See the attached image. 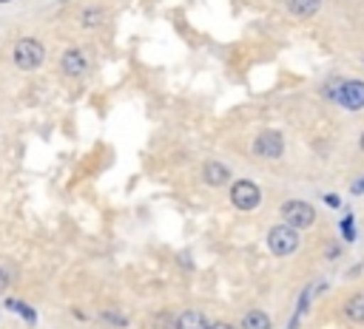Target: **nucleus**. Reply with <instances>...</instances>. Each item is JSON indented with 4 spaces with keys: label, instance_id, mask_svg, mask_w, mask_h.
Returning <instances> with one entry per match:
<instances>
[{
    "label": "nucleus",
    "instance_id": "13",
    "mask_svg": "<svg viewBox=\"0 0 364 329\" xmlns=\"http://www.w3.org/2000/svg\"><path fill=\"white\" fill-rule=\"evenodd\" d=\"M6 309H11V312L23 315V318H26V320H28L31 326H34V320H37L34 309H31V306H26V303H23V301H17V298H9V301H6Z\"/></svg>",
    "mask_w": 364,
    "mask_h": 329
},
{
    "label": "nucleus",
    "instance_id": "12",
    "mask_svg": "<svg viewBox=\"0 0 364 329\" xmlns=\"http://www.w3.org/2000/svg\"><path fill=\"white\" fill-rule=\"evenodd\" d=\"M321 3H324V0H284L287 11H290L293 17H313V14L321 9Z\"/></svg>",
    "mask_w": 364,
    "mask_h": 329
},
{
    "label": "nucleus",
    "instance_id": "2",
    "mask_svg": "<svg viewBox=\"0 0 364 329\" xmlns=\"http://www.w3.org/2000/svg\"><path fill=\"white\" fill-rule=\"evenodd\" d=\"M267 247H270V252L279 255V258L293 255V252L299 250V230H293V227H287V224H273V227L267 230Z\"/></svg>",
    "mask_w": 364,
    "mask_h": 329
},
{
    "label": "nucleus",
    "instance_id": "15",
    "mask_svg": "<svg viewBox=\"0 0 364 329\" xmlns=\"http://www.w3.org/2000/svg\"><path fill=\"white\" fill-rule=\"evenodd\" d=\"M171 318L168 315H159V318H151L148 323H145V329H173V323H168Z\"/></svg>",
    "mask_w": 364,
    "mask_h": 329
},
{
    "label": "nucleus",
    "instance_id": "19",
    "mask_svg": "<svg viewBox=\"0 0 364 329\" xmlns=\"http://www.w3.org/2000/svg\"><path fill=\"white\" fill-rule=\"evenodd\" d=\"M0 3H11V0H0Z\"/></svg>",
    "mask_w": 364,
    "mask_h": 329
},
{
    "label": "nucleus",
    "instance_id": "20",
    "mask_svg": "<svg viewBox=\"0 0 364 329\" xmlns=\"http://www.w3.org/2000/svg\"><path fill=\"white\" fill-rule=\"evenodd\" d=\"M361 62H364V57H361Z\"/></svg>",
    "mask_w": 364,
    "mask_h": 329
},
{
    "label": "nucleus",
    "instance_id": "5",
    "mask_svg": "<svg viewBox=\"0 0 364 329\" xmlns=\"http://www.w3.org/2000/svg\"><path fill=\"white\" fill-rule=\"evenodd\" d=\"M338 105H344L347 111H361L364 108V82L361 79H344L338 82V91L333 96Z\"/></svg>",
    "mask_w": 364,
    "mask_h": 329
},
{
    "label": "nucleus",
    "instance_id": "3",
    "mask_svg": "<svg viewBox=\"0 0 364 329\" xmlns=\"http://www.w3.org/2000/svg\"><path fill=\"white\" fill-rule=\"evenodd\" d=\"M43 60H46V48H43L40 40H34V37L17 40V45H14V62H17V68L34 71V68L43 65Z\"/></svg>",
    "mask_w": 364,
    "mask_h": 329
},
{
    "label": "nucleus",
    "instance_id": "6",
    "mask_svg": "<svg viewBox=\"0 0 364 329\" xmlns=\"http://www.w3.org/2000/svg\"><path fill=\"white\" fill-rule=\"evenodd\" d=\"M282 150H284V142H282V133H276V130H264L253 142V153L262 159H276V156H282Z\"/></svg>",
    "mask_w": 364,
    "mask_h": 329
},
{
    "label": "nucleus",
    "instance_id": "16",
    "mask_svg": "<svg viewBox=\"0 0 364 329\" xmlns=\"http://www.w3.org/2000/svg\"><path fill=\"white\" fill-rule=\"evenodd\" d=\"M210 329H236L233 323H228V320H213L210 323Z\"/></svg>",
    "mask_w": 364,
    "mask_h": 329
},
{
    "label": "nucleus",
    "instance_id": "14",
    "mask_svg": "<svg viewBox=\"0 0 364 329\" xmlns=\"http://www.w3.org/2000/svg\"><path fill=\"white\" fill-rule=\"evenodd\" d=\"M102 9H85L82 11V17H80V23H82V28H94V26H100L102 23Z\"/></svg>",
    "mask_w": 364,
    "mask_h": 329
},
{
    "label": "nucleus",
    "instance_id": "8",
    "mask_svg": "<svg viewBox=\"0 0 364 329\" xmlns=\"http://www.w3.org/2000/svg\"><path fill=\"white\" fill-rule=\"evenodd\" d=\"M202 179H205L208 187H222V184L230 182V170L222 162H205L202 164Z\"/></svg>",
    "mask_w": 364,
    "mask_h": 329
},
{
    "label": "nucleus",
    "instance_id": "10",
    "mask_svg": "<svg viewBox=\"0 0 364 329\" xmlns=\"http://www.w3.org/2000/svg\"><path fill=\"white\" fill-rule=\"evenodd\" d=\"M239 326H242V329H273V320H270V315L262 312V309H247V312L242 315Z\"/></svg>",
    "mask_w": 364,
    "mask_h": 329
},
{
    "label": "nucleus",
    "instance_id": "7",
    "mask_svg": "<svg viewBox=\"0 0 364 329\" xmlns=\"http://www.w3.org/2000/svg\"><path fill=\"white\" fill-rule=\"evenodd\" d=\"M60 68L65 77H82L88 71V57L82 48H68L63 57H60Z\"/></svg>",
    "mask_w": 364,
    "mask_h": 329
},
{
    "label": "nucleus",
    "instance_id": "17",
    "mask_svg": "<svg viewBox=\"0 0 364 329\" xmlns=\"http://www.w3.org/2000/svg\"><path fill=\"white\" fill-rule=\"evenodd\" d=\"M6 286H9V272H6V269H0V292H3Z\"/></svg>",
    "mask_w": 364,
    "mask_h": 329
},
{
    "label": "nucleus",
    "instance_id": "4",
    "mask_svg": "<svg viewBox=\"0 0 364 329\" xmlns=\"http://www.w3.org/2000/svg\"><path fill=\"white\" fill-rule=\"evenodd\" d=\"M230 201H233V207H236V210L250 213V210H256V207H259L262 193H259V187H256L253 182L239 179V182H233V184H230Z\"/></svg>",
    "mask_w": 364,
    "mask_h": 329
},
{
    "label": "nucleus",
    "instance_id": "1",
    "mask_svg": "<svg viewBox=\"0 0 364 329\" xmlns=\"http://www.w3.org/2000/svg\"><path fill=\"white\" fill-rule=\"evenodd\" d=\"M279 213H282L284 224L293 230H307L316 221V207L310 201H301V199H287Z\"/></svg>",
    "mask_w": 364,
    "mask_h": 329
},
{
    "label": "nucleus",
    "instance_id": "18",
    "mask_svg": "<svg viewBox=\"0 0 364 329\" xmlns=\"http://www.w3.org/2000/svg\"><path fill=\"white\" fill-rule=\"evenodd\" d=\"M358 147L364 150V130H361V136H358Z\"/></svg>",
    "mask_w": 364,
    "mask_h": 329
},
{
    "label": "nucleus",
    "instance_id": "11",
    "mask_svg": "<svg viewBox=\"0 0 364 329\" xmlns=\"http://www.w3.org/2000/svg\"><path fill=\"white\" fill-rule=\"evenodd\" d=\"M344 318L353 323H364V292H355L344 301Z\"/></svg>",
    "mask_w": 364,
    "mask_h": 329
},
{
    "label": "nucleus",
    "instance_id": "9",
    "mask_svg": "<svg viewBox=\"0 0 364 329\" xmlns=\"http://www.w3.org/2000/svg\"><path fill=\"white\" fill-rule=\"evenodd\" d=\"M173 329H210V320L199 309H185L173 318Z\"/></svg>",
    "mask_w": 364,
    "mask_h": 329
}]
</instances>
